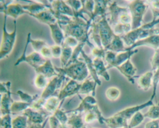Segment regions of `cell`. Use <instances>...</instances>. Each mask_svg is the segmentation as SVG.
Returning a JSON list of instances; mask_svg holds the SVG:
<instances>
[{
  "label": "cell",
  "instance_id": "41",
  "mask_svg": "<svg viewBox=\"0 0 159 128\" xmlns=\"http://www.w3.org/2000/svg\"><path fill=\"white\" fill-rule=\"evenodd\" d=\"M57 128H70L68 126L67 124H60L58 125V127H57Z\"/></svg>",
  "mask_w": 159,
  "mask_h": 128
},
{
  "label": "cell",
  "instance_id": "26",
  "mask_svg": "<svg viewBox=\"0 0 159 128\" xmlns=\"http://www.w3.org/2000/svg\"><path fill=\"white\" fill-rule=\"evenodd\" d=\"M145 118L152 120L159 119V103L151 106L148 110L144 114Z\"/></svg>",
  "mask_w": 159,
  "mask_h": 128
},
{
  "label": "cell",
  "instance_id": "1",
  "mask_svg": "<svg viewBox=\"0 0 159 128\" xmlns=\"http://www.w3.org/2000/svg\"><path fill=\"white\" fill-rule=\"evenodd\" d=\"M92 22L90 20L86 21L81 17H74L67 25L60 27L64 32L65 38L71 36L77 39L79 42L85 43L93 48V46L89 40V36L91 33L89 29L92 27Z\"/></svg>",
  "mask_w": 159,
  "mask_h": 128
},
{
  "label": "cell",
  "instance_id": "27",
  "mask_svg": "<svg viewBox=\"0 0 159 128\" xmlns=\"http://www.w3.org/2000/svg\"><path fill=\"white\" fill-rule=\"evenodd\" d=\"M47 78L43 75L38 74L34 81V84L36 87L39 89L45 88L48 85Z\"/></svg>",
  "mask_w": 159,
  "mask_h": 128
},
{
  "label": "cell",
  "instance_id": "44",
  "mask_svg": "<svg viewBox=\"0 0 159 128\" xmlns=\"http://www.w3.org/2000/svg\"><path fill=\"white\" fill-rule=\"evenodd\" d=\"M92 128V127H91V128Z\"/></svg>",
  "mask_w": 159,
  "mask_h": 128
},
{
  "label": "cell",
  "instance_id": "28",
  "mask_svg": "<svg viewBox=\"0 0 159 128\" xmlns=\"http://www.w3.org/2000/svg\"><path fill=\"white\" fill-rule=\"evenodd\" d=\"M30 44L32 46L33 49L35 50V52L38 53H40L42 49L44 47L48 45L44 41L41 40H33L31 39L30 40Z\"/></svg>",
  "mask_w": 159,
  "mask_h": 128
},
{
  "label": "cell",
  "instance_id": "10",
  "mask_svg": "<svg viewBox=\"0 0 159 128\" xmlns=\"http://www.w3.org/2000/svg\"><path fill=\"white\" fill-rule=\"evenodd\" d=\"M104 122L109 128H122L128 126V121L118 113L110 117L104 118Z\"/></svg>",
  "mask_w": 159,
  "mask_h": 128
},
{
  "label": "cell",
  "instance_id": "2",
  "mask_svg": "<svg viewBox=\"0 0 159 128\" xmlns=\"http://www.w3.org/2000/svg\"><path fill=\"white\" fill-rule=\"evenodd\" d=\"M55 68L57 73L64 74L66 76L77 82L86 80L89 73L85 62L79 60L65 68L55 67Z\"/></svg>",
  "mask_w": 159,
  "mask_h": 128
},
{
  "label": "cell",
  "instance_id": "9",
  "mask_svg": "<svg viewBox=\"0 0 159 128\" xmlns=\"http://www.w3.org/2000/svg\"><path fill=\"white\" fill-rule=\"evenodd\" d=\"M153 98V96H152L151 99L147 102L144 103L139 105L127 107V108H125V109H123L121 111H119L117 113L119 115L122 116L124 118L128 121V120H130L131 117L136 113L139 112L140 110L146 108V107L151 106L153 105V104L152 102Z\"/></svg>",
  "mask_w": 159,
  "mask_h": 128
},
{
  "label": "cell",
  "instance_id": "19",
  "mask_svg": "<svg viewBox=\"0 0 159 128\" xmlns=\"http://www.w3.org/2000/svg\"><path fill=\"white\" fill-rule=\"evenodd\" d=\"M67 124L70 128H82L84 125L82 114L73 113L71 116L68 118Z\"/></svg>",
  "mask_w": 159,
  "mask_h": 128
},
{
  "label": "cell",
  "instance_id": "25",
  "mask_svg": "<svg viewBox=\"0 0 159 128\" xmlns=\"http://www.w3.org/2000/svg\"><path fill=\"white\" fill-rule=\"evenodd\" d=\"M16 93L20 97L22 101L31 104H32V103L35 101L39 97L38 94H36L34 95H31L28 93L24 92L21 90L17 91Z\"/></svg>",
  "mask_w": 159,
  "mask_h": 128
},
{
  "label": "cell",
  "instance_id": "45",
  "mask_svg": "<svg viewBox=\"0 0 159 128\" xmlns=\"http://www.w3.org/2000/svg\"><path fill=\"white\" fill-rule=\"evenodd\" d=\"M1 128H2V127H1Z\"/></svg>",
  "mask_w": 159,
  "mask_h": 128
},
{
  "label": "cell",
  "instance_id": "5",
  "mask_svg": "<svg viewBox=\"0 0 159 128\" xmlns=\"http://www.w3.org/2000/svg\"><path fill=\"white\" fill-rule=\"evenodd\" d=\"M58 73L59 74L58 76H55L52 80L48 83L43 91L40 98L47 100L48 98L53 96L57 91L61 87L66 79V76L61 73Z\"/></svg>",
  "mask_w": 159,
  "mask_h": 128
},
{
  "label": "cell",
  "instance_id": "36",
  "mask_svg": "<svg viewBox=\"0 0 159 128\" xmlns=\"http://www.w3.org/2000/svg\"><path fill=\"white\" fill-rule=\"evenodd\" d=\"M40 54L41 56L46 59H50L53 57L52 54V50H51V47H49L47 45L44 47L41 51Z\"/></svg>",
  "mask_w": 159,
  "mask_h": 128
},
{
  "label": "cell",
  "instance_id": "18",
  "mask_svg": "<svg viewBox=\"0 0 159 128\" xmlns=\"http://www.w3.org/2000/svg\"><path fill=\"white\" fill-rule=\"evenodd\" d=\"M97 84L93 80L87 79L84 81L81 84L79 94H88L92 92L93 96H94L95 94V89Z\"/></svg>",
  "mask_w": 159,
  "mask_h": 128
},
{
  "label": "cell",
  "instance_id": "33",
  "mask_svg": "<svg viewBox=\"0 0 159 128\" xmlns=\"http://www.w3.org/2000/svg\"><path fill=\"white\" fill-rule=\"evenodd\" d=\"M11 115L1 117V127L2 128H12Z\"/></svg>",
  "mask_w": 159,
  "mask_h": 128
},
{
  "label": "cell",
  "instance_id": "21",
  "mask_svg": "<svg viewBox=\"0 0 159 128\" xmlns=\"http://www.w3.org/2000/svg\"><path fill=\"white\" fill-rule=\"evenodd\" d=\"M31 104L28 103L23 101H13L11 106V114L24 112L26 109L29 108Z\"/></svg>",
  "mask_w": 159,
  "mask_h": 128
},
{
  "label": "cell",
  "instance_id": "43",
  "mask_svg": "<svg viewBox=\"0 0 159 128\" xmlns=\"http://www.w3.org/2000/svg\"><path fill=\"white\" fill-rule=\"evenodd\" d=\"M86 128V126H85V125H84V127H83V128Z\"/></svg>",
  "mask_w": 159,
  "mask_h": 128
},
{
  "label": "cell",
  "instance_id": "40",
  "mask_svg": "<svg viewBox=\"0 0 159 128\" xmlns=\"http://www.w3.org/2000/svg\"><path fill=\"white\" fill-rule=\"evenodd\" d=\"M49 118L48 117V118L46 119L45 121L42 124H30L29 128H44L46 123L49 121Z\"/></svg>",
  "mask_w": 159,
  "mask_h": 128
},
{
  "label": "cell",
  "instance_id": "15",
  "mask_svg": "<svg viewBox=\"0 0 159 128\" xmlns=\"http://www.w3.org/2000/svg\"><path fill=\"white\" fill-rule=\"evenodd\" d=\"M64 101H60L58 96H53L46 100L43 109L49 114H54L61 107Z\"/></svg>",
  "mask_w": 159,
  "mask_h": 128
},
{
  "label": "cell",
  "instance_id": "8",
  "mask_svg": "<svg viewBox=\"0 0 159 128\" xmlns=\"http://www.w3.org/2000/svg\"><path fill=\"white\" fill-rule=\"evenodd\" d=\"M50 2L54 13L63 15L70 17H74V12L72 8L66 1H50Z\"/></svg>",
  "mask_w": 159,
  "mask_h": 128
},
{
  "label": "cell",
  "instance_id": "6",
  "mask_svg": "<svg viewBox=\"0 0 159 128\" xmlns=\"http://www.w3.org/2000/svg\"><path fill=\"white\" fill-rule=\"evenodd\" d=\"M22 115L26 116L28 118V123L31 124H42L48 118L49 113L43 109L41 111H36L29 107L26 109Z\"/></svg>",
  "mask_w": 159,
  "mask_h": 128
},
{
  "label": "cell",
  "instance_id": "38",
  "mask_svg": "<svg viewBox=\"0 0 159 128\" xmlns=\"http://www.w3.org/2000/svg\"><path fill=\"white\" fill-rule=\"evenodd\" d=\"M145 128H159V119L152 120L147 122Z\"/></svg>",
  "mask_w": 159,
  "mask_h": 128
},
{
  "label": "cell",
  "instance_id": "30",
  "mask_svg": "<svg viewBox=\"0 0 159 128\" xmlns=\"http://www.w3.org/2000/svg\"><path fill=\"white\" fill-rule=\"evenodd\" d=\"M66 2L72 8L74 14L79 12L83 7V2L82 1H67Z\"/></svg>",
  "mask_w": 159,
  "mask_h": 128
},
{
  "label": "cell",
  "instance_id": "17",
  "mask_svg": "<svg viewBox=\"0 0 159 128\" xmlns=\"http://www.w3.org/2000/svg\"><path fill=\"white\" fill-rule=\"evenodd\" d=\"M81 54L82 55L84 62L86 63L88 71H89L91 76L93 77V80L97 84H98L99 85H101V81L98 79L97 74L94 66L93 61L91 59V58L88 55H86V53L83 50L81 51Z\"/></svg>",
  "mask_w": 159,
  "mask_h": 128
},
{
  "label": "cell",
  "instance_id": "32",
  "mask_svg": "<svg viewBox=\"0 0 159 128\" xmlns=\"http://www.w3.org/2000/svg\"><path fill=\"white\" fill-rule=\"evenodd\" d=\"M106 95L111 101H115L119 98L120 92L114 88H109L107 90Z\"/></svg>",
  "mask_w": 159,
  "mask_h": 128
},
{
  "label": "cell",
  "instance_id": "20",
  "mask_svg": "<svg viewBox=\"0 0 159 128\" xmlns=\"http://www.w3.org/2000/svg\"><path fill=\"white\" fill-rule=\"evenodd\" d=\"M61 46L62 47V54L60 57L61 67H62L61 68H65L72 57L73 50L72 47L66 45L64 44H62Z\"/></svg>",
  "mask_w": 159,
  "mask_h": 128
},
{
  "label": "cell",
  "instance_id": "42",
  "mask_svg": "<svg viewBox=\"0 0 159 128\" xmlns=\"http://www.w3.org/2000/svg\"><path fill=\"white\" fill-rule=\"evenodd\" d=\"M130 128V127H129V126H127V127H124V128Z\"/></svg>",
  "mask_w": 159,
  "mask_h": 128
},
{
  "label": "cell",
  "instance_id": "7",
  "mask_svg": "<svg viewBox=\"0 0 159 128\" xmlns=\"http://www.w3.org/2000/svg\"><path fill=\"white\" fill-rule=\"evenodd\" d=\"M81 86V84H79L77 81L71 79L60 91L57 96L61 101H65V99L67 97L79 94Z\"/></svg>",
  "mask_w": 159,
  "mask_h": 128
},
{
  "label": "cell",
  "instance_id": "37",
  "mask_svg": "<svg viewBox=\"0 0 159 128\" xmlns=\"http://www.w3.org/2000/svg\"><path fill=\"white\" fill-rule=\"evenodd\" d=\"M11 83L10 81L1 83V94L11 93Z\"/></svg>",
  "mask_w": 159,
  "mask_h": 128
},
{
  "label": "cell",
  "instance_id": "16",
  "mask_svg": "<svg viewBox=\"0 0 159 128\" xmlns=\"http://www.w3.org/2000/svg\"><path fill=\"white\" fill-rule=\"evenodd\" d=\"M11 93H5L1 94V111L2 115V116L7 115H11V104L13 102L11 97Z\"/></svg>",
  "mask_w": 159,
  "mask_h": 128
},
{
  "label": "cell",
  "instance_id": "14",
  "mask_svg": "<svg viewBox=\"0 0 159 128\" xmlns=\"http://www.w3.org/2000/svg\"><path fill=\"white\" fill-rule=\"evenodd\" d=\"M51 29L52 38L56 45L61 46L65 39L63 30L57 22L49 26Z\"/></svg>",
  "mask_w": 159,
  "mask_h": 128
},
{
  "label": "cell",
  "instance_id": "3",
  "mask_svg": "<svg viewBox=\"0 0 159 128\" xmlns=\"http://www.w3.org/2000/svg\"><path fill=\"white\" fill-rule=\"evenodd\" d=\"M7 16L4 14V20H3V27H2V38L1 45L0 50V59L7 57L9 56L15 43L16 39V33H17V24L16 20L15 19L14 21V28L13 31L9 33L7 30L6 23H7Z\"/></svg>",
  "mask_w": 159,
  "mask_h": 128
},
{
  "label": "cell",
  "instance_id": "24",
  "mask_svg": "<svg viewBox=\"0 0 159 128\" xmlns=\"http://www.w3.org/2000/svg\"><path fill=\"white\" fill-rule=\"evenodd\" d=\"M27 123L28 118L26 116H18L12 120V128H27Z\"/></svg>",
  "mask_w": 159,
  "mask_h": 128
},
{
  "label": "cell",
  "instance_id": "31",
  "mask_svg": "<svg viewBox=\"0 0 159 128\" xmlns=\"http://www.w3.org/2000/svg\"><path fill=\"white\" fill-rule=\"evenodd\" d=\"M46 100L43 98H39L32 103L30 108L36 111H41L43 110V107L46 102Z\"/></svg>",
  "mask_w": 159,
  "mask_h": 128
},
{
  "label": "cell",
  "instance_id": "29",
  "mask_svg": "<svg viewBox=\"0 0 159 128\" xmlns=\"http://www.w3.org/2000/svg\"><path fill=\"white\" fill-rule=\"evenodd\" d=\"M66 112L62 111L60 109V107L53 114L54 116L59 121V122L61 124H67L68 120V117L66 115Z\"/></svg>",
  "mask_w": 159,
  "mask_h": 128
},
{
  "label": "cell",
  "instance_id": "23",
  "mask_svg": "<svg viewBox=\"0 0 159 128\" xmlns=\"http://www.w3.org/2000/svg\"><path fill=\"white\" fill-rule=\"evenodd\" d=\"M145 116L141 112H137L130 119L128 126L131 128H135L141 124L145 119Z\"/></svg>",
  "mask_w": 159,
  "mask_h": 128
},
{
  "label": "cell",
  "instance_id": "22",
  "mask_svg": "<svg viewBox=\"0 0 159 128\" xmlns=\"http://www.w3.org/2000/svg\"><path fill=\"white\" fill-rule=\"evenodd\" d=\"M93 63L97 75L105 77L106 79H107L108 75L106 72L104 63L101 59L100 58L96 57L93 60Z\"/></svg>",
  "mask_w": 159,
  "mask_h": 128
},
{
  "label": "cell",
  "instance_id": "34",
  "mask_svg": "<svg viewBox=\"0 0 159 128\" xmlns=\"http://www.w3.org/2000/svg\"><path fill=\"white\" fill-rule=\"evenodd\" d=\"M63 44L68 46L71 47H74L77 46L79 45V42L77 39L71 36L66 37Z\"/></svg>",
  "mask_w": 159,
  "mask_h": 128
},
{
  "label": "cell",
  "instance_id": "13",
  "mask_svg": "<svg viewBox=\"0 0 159 128\" xmlns=\"http://www.w3.org/2000/svg\"><path fill=\"white\" fill-rule=\"evenodd\" d=\"M37 73L41 74L47 77L51 78L53 76H56L59 74L56 71L55 68L53 67L52 61L50 59H47L46 62L35 70Z\"/></svg>",
  "mask_w": 159,
  "mask_h": 128
},
{
  "label": "cell",
  "instance_id": "4",
  "mask_svg": "<svg viewBox=\"0 0 159 128\" xmlns=\"http://www.w3.org/2000/svg\"><path fill=\"white\" fill-rule=\"evenodd\" d=\"M31 33L29 32L28 34L26 42L25 45L24 50L21 57L16 60V62L15 63V66H18V65L23 62H26L28 63L30 65L36 70L41 65H43L46 62L47 59L43 58L40 53L37 52H33L32 53L26 56V51L29 44L30 43L31 40Z\"/></svg>",
  "mask_w": 159,
  "mask_h": 128
},
{
  "label": "cell",
  "instance_id": "35",
  "mask_svg": "<svg viewBox=\"0 0 159 128\" xmlns=\"http://www.w3.org/2000/svg\"><path fill=\"white\" fill-rule=\"evenodd\" d=\"M51 48L53 57L55 58H60L62 52V47L61 46L55 45L51 46Z\"/></svg>",
  "mask_w": 159,
  "mask_h": 128
},
{
  "label": "cell",
  "instance_id": "11",
  "mask_svg": "<svg viewBox=\"0 0 159 128\" xmlns=\"http://www.w3.org/2000/svg\"><path fill=\"white\" fill-rule=\"evenodd\" d=\"M30 16L36 18L41 23L48 25V26L57 22V19L53 12L52 8L41 12L38 14H30Z\"/></svg>",
  "mask_w": 159,
  "mask_h": 128
},
{
  "label": "cell",
  "instance_id": "39",
  "mask_svg": "<svg viewBox=\"0 0 159 128\" xmlns=\"http://www.w3.org/2000/svg\"><path fill=\"white\" fill-rule=\"evenodd\" d=\"M92 54H93V56H95L96 57L100 58L101 57H103L104 56V52H103V50L101 49L96 48V47L93 48V50H92Z\"/></svg>",
  "mask_w": 159,
  "mask_h": 128
},
{
  "label": "cell",
  "instance_id": "12",
  "mask_svg": "<svg viewBox=\"0 0 159 128\" xmlns=\"http://www.w3.org/2000/svg\"><path fill=\"white\" fill-rule=\"evenodd\" d=\"M2 13H3L7 16L13 17L15 19H16L18 17L25 14L29 15L28 12L24 10L23 5L17 3H11L9 4Z\"/></svg>",
  "mask_w": 159,
  "mask_h": 128
}]
</instances>
